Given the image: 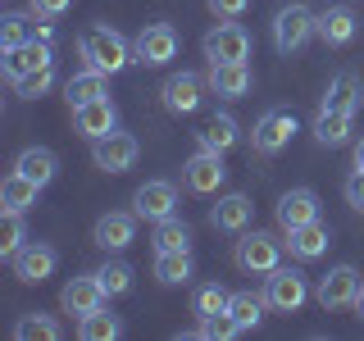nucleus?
<instances>
[{"mask_svg": "<svg viewBox=\"0 0 364 341\" xmlns=\"http://www.w3.org/2000/svg\"><path fill=\"white\" fill-rule=\"evenodd\" d=\"M50 87H55V68L46 64V68H37V73H28V77L18 82V96H23V100H37V96H46Z\"/></svg>", "mask_w": 364, "mask_h": 341, "instance_id": "39", "label": "nucleus"}, {"mask_svg": "<svg viewBox=\"0 0 364 341\" xmlns=\"http://www.w3.org/2000/svg\"><path fill=\"white\" fill-rule=\"evenodd\" d=\"M132 237H136V210H109V214H100L96 227H91V242H96L100 250H123V246H132Z\"/></svg>", "mask_w": 364, "mask_h": 341, "instance_id": "15", "label": "nucleus"}, {"mask_svg": "<svg viewBox=\"0 0 364 341\" xmlns=\"http://www.w3.org/2000/svg\"><path fill=\"white\" fill-rule=\"evenodd\" d=\"M282 250H287V242H278L273 232H242V242H237V269L264 278V273H273L282 264Z\"/></svg>", "mask_w": 364, "mask_h": 341, "instance_id": "3", "label": "nucleus"}, {"mask_svg": "<svg viewBox=\"0 0 364 341\" xmlns=\"http://www.w3.org/2000/svg\"><path fill=\"white\" fill-rule=\"evenodd\" d=\"M28 5H32V14H37V18H60L73 0H28Z\"/></svg>", "mask_w": 364, "mask_h": 341, "instance_id": "42", "label": "nucleus"}, {"mask_svg": "<svg viewBox=\"0 0 364 341\" xmlns=\"http://www.w3.org/2000/svg\"><path fill=\"white\" fill-rule=\"evenodd\" d=\"M205 87H210V82H205L200 73H173L164 87H159V96H164V109H168V114H196Z\"/></svg>", "mask_w": 364, "mask_h": 341, "instance_id": "13", "label": "nucleus"}, {"mask_svg": "<svg viewBox=\"0 0 364 341\" xmlns=\"http://www.w3.org/2000/svg\"><path fill=\"white\" fill-rule=\"evenodd\" d=\"M9 264H14V278H18V282H32V287H37V282H46V278L55 273L60 255H55L46 242H28L14 259H9Z\"/></svg>", "mask_w": 364, "mask_h": 341, "instance_id": "16", "label": "nucleus"}, {"mask_svg": "<svg viewBox=\"0 0 364 341\" xmlns=\"http://www.w3.org/2000/svg\"><path fill=\"white\" fill-rule=\"evenodd\" d=\"M228 301H232V291H223L219 282H205V287H196L191 310H196V318H214V314H228Z\"/></svg>", "mask_w": 364, "mask_h": 341, "instance_id": "33", "label": "nucleus"}, {"mask_svg": "<svg viewBox=\"0 0 364 341\" xmlns=\"http://www.w3.org/2000/svg\"><path fill=\"white\" fill-rule=\"evenodd\" d=\"M132 210H136V219H173V210H178V187L173 182H164V178H155V182H141V187L132 191Z\"/></svg>", "mask_w": 364, "mask_h": 341, "instance_id": "10", "label": "nucleus"}, {"mask_svg": "<svg viewBox=\"0 0 364 341\" xmlns=\"http://www.w3.org/2000/svg\"><path fill=\"white\" fill-rule=\"evenodd\" d=\"M73 128L87 136V141H100V136H109L114 128H119V109H114L109 96L91 100V105H77L73 109Z\"/></svg>", "mask_w": 364, "mask_h": 341, "instance_id": "18", "label": "nucleus"}, {"mask_svg": "<svg viewBox=\"0 0 364 341\" xmlns=\"http://www.w3.org/2000/svg\"><path fill=\"white\" fill-rule=\"evenodd\" d=\"M360 100H364V82L355 73H337L333 82H328V96H323L328 109H350V114H355Z\"/></svg>", "mask_w": 364, "mask_h": 341, "instance_id": "28", "label": "nucleus"}, {"mask_svg": "<svg viewBox=\"0 0 364 341\" xmlns=\"http://www.w3.org/2000/svg\"><path fill=\"white\" fill-rule=\"evenodd\" d=\"M273 214H278V227H282V232H291V227L318 219V196H314L310 187H291V191H282V196H278Z\"/></svg>", "mask_w": 364, "mask_h": 341, "instance_id": "14", "label": "nucleus"}, {"mask_svg": "<svg viewBox=\"0 0 364 341\" xmlns=\"http://www.w3.org/2000/svg\"><path fill=\"white\" fill-rule=\"evenodd\" d=\"M346 205L364 214V168H355V173L346 178Z\"/></svg>", "mask_w": 364, "mask_h": 341, "instance_id": "41", "label": "nucleus"}, {"mask_svg": "<svg viewBox=\"0 0 364 341\" xmlns=\"http://www.w3.org/2000/svg\"><path fill=\"white\" fill-rule=\"evenodd\" d=\"M350 128H355V114L350 109H318L314 119V141L318 146H346L350 141Z\"/></svg>", "mask_w": 364, "mask_h": 341, "instance_id": "23", "label": "nucleus"}, {"mask_svg": "<svg viewBox=\"0 0 364 341\" xmlns=\"http://www.w3.org/2000/svg\"><path fill=\"white\" fill-rule=\"evenodd\" d=\"M136 155H141V146H136V136H128V132H109V136H100V141H91V159H96L100 173H128L136 164Z\"/></svg>", "mask_w": 364, "mask_h": 341, "instance_id": "9", "label": "nucleus"}, {"mask_svg": "<svg viewBox=\"0 0 364 341\" xmlns=\"http://www.w3.org/2000/svg\"><path fill=\"white\" fill-rule=\"evenodd\" d=\"M119 332H123V323H119V318H114V314L105 310V305L77 318V337H82V341H114Z\"/></svg>", "mask_w": 364, "mask_h": 341, "instance_id": "30", "label": "nucleus"}, {"mask_svg": "<svg viewBox=\"0 0 364 341\" xmlns=\"http://www.w3.org/2000/svg\"><path fill=\"white\" fill-rule=\"evenodd\" d=\"M264 301H269V310H278V314H296L305 301H310V282H305V273L301 269H273L264 273Z\"/></svg>", "mask_w": 364, "mask_h": 341, "instance_id": "4", "label": "nucleus"}, {"mask_svg": "<svg viewBox=\"0 0 364 341\" xmlns=\"http://www.w3.org/2000/svg\"><path fill=\"white\" fill-rule=\"evenodd\" d=\"M314 37L323 45H350V37H355V9L350 5H328L323 14H318Z\"/></svg>", "mask_w": 364, "mask_h": 341, "instance_id": "20", "label": "nucleus"}, {"mask_svg": "<svg viewBox=\"0 0 364 341\" xmlns=\"http://www.w3.org/2000/svg\"><path fill=\"white\" fill-rule=\"evenodd\" d=\"M296 136V114L291 109H264L255 119V132H250V146H255L259 155H278L282 146H287Z\"/></svg>", "mask_w": 364, "mask_h": 341, "instance_id": "7", "label": "nucleus"}, {"mask_svg": "<svg viewBox=\"0 0 364 341\" xmlns=\"http://www.w3.org/2000/svg\"><path fill=\"white\" fill-rule=\"evenodd\" d=\"M205 60L210 64H228V60H250V32L242 23L223 18L205 32Z\"/></svg>", "mask_w": 364, "mask_h": 341, "instance_id": "5", "label": "nucleus"}, {"mask_svg": "<svg viewBox=\"0 0 364 341\" xmlns=\"http://www.w3.org/2000/svg\"><path fill=\"white\" fill-rule=\"evenodd\" d=\"M14 168H18L23 178H32L37 187H50V182H55V168H60V164H55V155L46 151V146H28V151L14 159Z\"/></svg>", "mask_w": 364, "mask_h": 341, "instance_id": "27", "label": "nucleus"}, {"mask_svg": "<svg viewBox=\"0 0 364 341\" xmlns=\"http://www.w3.org/2000/svg\"><path fill=\"white\" fill-rule=\"evenodd\" d=\"M355 168H364V136L355 141Z\"/></svg>", "mask_w": 364, "mask_h": 341, "instance_id": "43", "label": "nucleus"}, {"mask_svg": "<svg viewBox=\"0 0 364 341\" xmlns=\"http://www.w3.org/2000/svg\"><path fill=\"white\" fill-rule=\"evenodd\" d=\"M109 296H105V287H100V278L96 273H82V278H73V282H64V291H60V305L68 314H91V310H100Z\"/></svg>", "mask_w": 364, "mask_h": 341, "instance_id": "19", "label": "nucleus"}, {"mask_svg": "<svg viewBox=\"0 0 364 341\" xmlns=\"http://www.w3.org/2000/svg\"><path fill=\"white\" fill-rule=\"evenodd\" d=\"M205 5H210V14H214V18H242L250 0H205Z\"/></svg>", "mask_w": 364, "mask_h": 341, "instance_id": "40", "label": "nucleus"}, {"mask_svg": "<svg viewBox=\"0 0 364 341\" xmlns=\"http://www.w3.org/2000/svg\"><path fill=\"white\" fill-rule=\"evenodd\" d=\"M223 178H228V168H223V155L219 151H200L182 164V182H187V191H196V196H214V191L223 187Z\"/></svg>", "mask_w": 364, "mask_h": 341, "instance_id": "8", "label": "nucleus"}, {"mask_svg": "<svg viewBox=\"0 0 364 341\" xmlns=\"http://www.w3.org/2000/svg\"><path fill=\"white\" fill-rule=\"evenodd\" d=\"M250 214H255V205H250L242 191H232V196H219V205L210 210V223L219 227V232H246Z\"/></svg>", "mask_w": 364, "mask_h": 341, "instance_id": "21", "label": "nucleus"}, {"mask_svg": "<svg viewBox=\"0 0 364 341\" xmlns=\"http://www.w3.org/2000/svg\"><path fill=\"white\" fill-rule=\"evenodd\" d=\"M50 64V41L46 37H32V41H23L14 45V50H5V64H0V73H5V82H23L28 73H37V68Z\"/></svg>", "mask_w": 364, "mask_h": 341, "instance_id": "12", "label": "nucleus"}, {"mask_svg": "<svg viewBox=\"0 0 364 341\" xmlns=\"http://www.w3.org/2000/svg\"><path fill=\"white\" fill-rule=\"evenodd\" d=\"M328 242H333V232H328L323 219L301 223V227H291V232H287V250H291L296 259H318L328 250Z\"/></svg>", "mask_w": 364, "mask_h": 341, "instance_id": "22", "label": "nucleus"}, {"mask_svg": "<svg viewBox=\"0 0 364 341\" xmlns=\"http://www.w3.org/2000/svg\"><path fill=\"white\" fill-rule=\"evenodd\" d=\"M37 191H41L37 182L23 178L18 168H14V173L0 182V210H9V214H28L32 205H37Z\"/></svg>", "mask_w": 364, "mask_h": 341, "instance_id": "24", "label": "nucleus"}, {"mask_svg": "<svg viewBox=\"0 0 364 341\" xmlns=\"http://www.w3.org/2000/svg\"><path fill=\"white\" fill-rule=\"evenodd\" d=\"M237 332H242V328L232 323V314H214V318H200L191 337H205V341H232Z\"/></svg>", "mask_w": 364, "mask_h": 341, "instance_id": "37", "label": "nucleus"}, {"mask_svg": "<svg viewBox=\"0 0 364 341\" xmlns=\"http://www.w3.org/2000/svg\"><path fill=\"white\" fill-rule=\"evenodd\" d=\"M14 337H18V341H60V337H64V328L55 323L50 314H41V310H37V314H23L18 323H14Z\"/></svg>", "mask_w": 364, "mask_h": 341, "instance_id": "31", "label": "nucleus"}, {"mask_svg": "<svg viewBox=\"0 0 364 341\" xmlns=\"http://www.w3.org/2000/svg\"><path fill=\"white\" fill-rule=\"evenodd\" d=\"M205 82H210L214 96H228V100H242L250 82H255V73H250L246 60H228V64H210V73H205Z\"/></svg>", "mask_w": 364, "mask_h": 341, "instance_id": "17", "label": "nucleus"}, {"mask_svg": "<svg viewBox=\"0 0 364 341\" xmlns=\"http://www.w3.org/2000/svg\"><path fill=\"white\" fill-rule=\"evenodd\" d=\"M355 314L364 318V287H360V296H355Z\"/></svg>", "mask_w": 364, "mask_h": 341, "instance_id": "44", "label": "nucleus"}, {"mask_svg": "<svg viewBox=\"0 0 364 341\" xmlns=\"http://www.w3.org/2000/svg\"><path fill=\"white\" fill-rule=\"evenodd\" d=\"M23 246H28V242H23V214H9L5 210V219H0V255L14 259Z\"/></svg>", "mask_w": 364, "mask_h": 341, "instance_id": "36", "label": "nucleus"}, {"mask_svg": "<svg viewBox=\"0 0 364 341\" xmlns=\"http://www.w3.org/2000/svg\"><path fill=\"white\" fill-rule=\"evenodd\" d=\"M96 278H100V287H105V296H123V291H132V269L128 264H105V269H96Z\"/></svg>", "mask_w": 364, "mask_h": 341, "instance_id": "38", "label": "nucleus"}, {"mask_svg": "<svg viewBox=\"0 0 364 341\" xmlns=\"http://www.w3.org/2000/svg\"><path fill=\"white\" fill-rule=\"evenodd\" d=\"M155 250H191V227L182 219H159L155 223Z\"/></svg>", "mask_w": 364, "mask_h": 341, "instance_id": "34", "label": "nucleus"}, {"mask_svg": "<svg viewBox=\"0 0 364 341\" xmlns=\"http://www.w3.org/2000/svg\"><path fill=\"white\" fill-rule=\"evenodd\" d=\"M155 278L164 287H182L191 278V250H155Z\"/></svg>", "mask_w": 364, "mask_h": 341, "instance_id": "29", "label": "nucleus"}, {"mask_svg": "<svg viewBox=\"0 0 364 341\" xmlns=\"http://www.w3.org/2000/svg\"><path fill=\"white\" fill-rule=\"evenodd\" d=\"M132 55H136V64H146V68L168 64L178 55V32L168 28V23H146L132 41Z\"/></svg>", "mask_w": 364, "mask_h": 341, "instance_id": "6", "label": "nucleus"}, {"mask_svg": "<svg viewBox=\"0 0 364 341\" xmlns=\"http://www.w3.org/2000/svg\"><path fill=\"white\" fill-rule=\"evenodd\" d=\"M360 273L350 269V264H337L328 278H318V287H314V301L323 305V310H346V305H355V296H360Z\"/></svg>", "mask_w": 364, "mask_h": 341, "instance_id": "11", "label": "nucleus"}, {"mask_svg": "<svg viewBox=\"0 0 364 341\" xmlns=\"http://www.w3.org/2000/svg\"><path fill=\"white\" fill-rule=\"evenodd\" d=\"M237 136H242V132H237V119H232V114H210V119H205V128L196 132V141L205 146V151H232V146H237Z\"/></svg>", "mask_w": 364, "mask_h": 341, "instance_id": "26", "label": "nucleus"}, {"mask_svg": "<svg viewBox=\"0 0 364 341\" xmlns=\"http://www.w3.org/2000/svg\"><path fill=\"white\" fill-rule=\"evenodd\" d=\"M23 41H32V18L28 14H5L0 18V50H14Z\"/></svg>", "mask_w": 364, "mask_h": 341, "instance_id": "35", "label": "nucleus"}, {"mask_svg": "<svg viewBox=\"0 0 364 341\" xmlns=\"http://www.w3.org/2000/svg\"><path fill=\"white\" fill-rule=\"evenodd\" d=\"M264 305H269V301H264V296H255V291H232L228 314H232V323L246 332V328H255L259 318H264Z\"/></svg>", "mask_w": 364, "mask_h": 341, "instance_id": "32", "label": "nucleus"}, {"mask_svg": "<svg viewBox=\"0 0 364 341\" xmlns=\"http://www.w3.org/2000/svg\"><path fill=\"white\" fill-rule=\"evenodd\" d=\"M100 96H109V87H105V73H96V68H82L77 77H68V82H64V100H68V109L91 105V100H100Z\"/></svg>", "mask_w": 364, "mask_h": 341, "instance_id": "25", "label": "nucleus"}, {"mask_svg": "<svg viewBox=\"0 0 364 341\" xmlns=\"http://www.w3.org/2000/svg\"><path fill=\"white\" fill-rule=\"evenodd\" d=\"M314 28H318V14L310 5H301V0H291V5H282L278 18H273V45H278L282 55H291L314 37Z\"/></svg>", "mask_w": 364, "mask_h": 341, "instance_id": "2", "label": "nucleus"}, {"mask_svg": "<svg viewBox=\"0 0 364 341\" xmlns=\"http://www.w3.org/2000/svg\"><path fill=\"white\" fill-rule=\"evenodd\" d=\"M77 55H82V64L87 68H96V73H123V68L132 64V45L123 41V32H114V28H91L77 37Z\"/></svg>", "mask_w": 364, "mask_h": 341, "instance_id": "1", "label": "nucleus"}]
</instances>
